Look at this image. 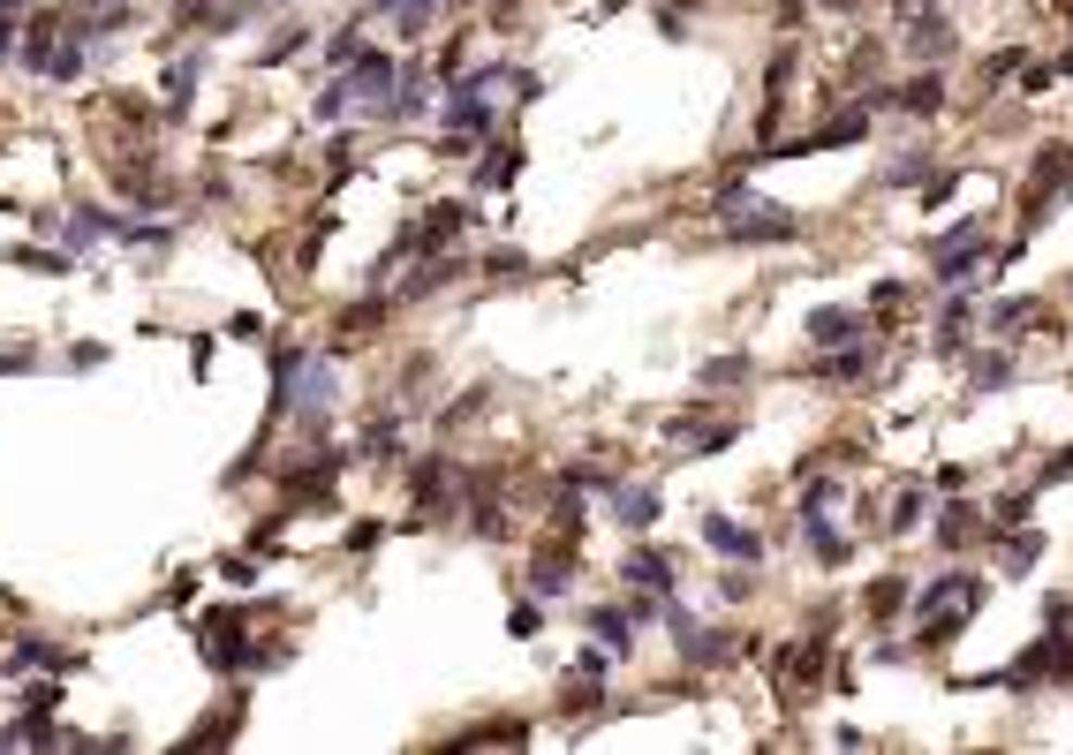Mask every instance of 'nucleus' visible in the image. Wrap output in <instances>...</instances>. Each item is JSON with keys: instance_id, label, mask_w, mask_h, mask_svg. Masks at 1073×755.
Masks as SVG:
<instances>
[{"instance_id": "obj_1", "label": "nucleus", "mask_w": 1073, "mask_h": 755, "mask_svg": "<svg viewBox=\"0 0 1073 755\" xmlns=\"http://www.w3.org/2000/svg\"><path fill=\"white\" fill-rule=\"evenodd\" d=\"M726 235L734 242H794V212L749 204V189H726Z\"/></svg>"}, {"instance_id": "obj_2", "label": "nucleus", "mask_w": 1073, "mask_h": 755, "mask_svg": "<svg viewBox=\"0 0 1073 755\" xmlns=\"http://www.w3.org/2000/svg\"><path fill=\"white\" fill-rule=\"evenodd\" d=\"M447 137H461V144L491 137V99H484V76H469V84L454 91V106H447Z\"/></svg>"}, {"instance_id": "obj_3", "label": "nucleus", "mask_w": 1073, "mask_h": 755, "mask_svg": "<svg viewBox=\"0 0 1073 755\" xmlns=\"http://www.w3.org/2000/svg\"><path fill=\"white\" fill-rule=\"evenodd\" d=\"M945 604H983V582H975V575H945V582H929L908 612H915V619H937Z\"/></svg>"}, {"instance_id": "obj_4", "label": "nucleus", "mask_w": 1073, "mask_h": 755, "mask_svg": "<svg viewBox=\"0 0 1073 755\" xmlns=\"http://www.w3.org/2000/svg\"><path fill=\"white\" fill-rule=\"evenodd\" d=\"M703 544H711V552H726V559H741V567H757V559H764V544H757L741 521H726V514H711V521H703Z\"/></svg>"}, {"instance_id": "obj_5", "label": "nucleus", "mask_w": 1073, "mask_h": 755, "mask_svg": "<svg viewBox=\"0 0 1073 755\" xmlns=\"http://www.w3.org/2000/svg\"><path fill=\"white\" fill-rule=\"evenodd\" d=\"M454 461H416L409 468V491H416V506H447V491H454V476H447Z\"/></svg>"}, {"instance_id": "obj_6", "label": "nucleus", "mask_w": 1073, "mask_h": 755, "mask_svg": "<svg viewBox=\"0 0 1073 755\" xmlns=\"http://www.w3.org/2000/svg\"><path fill=\"white\" fill-rule=\"evenodd\" d=\"M809 332H816V340H839V332L854 340V332H862V310H847V302H824V310H809Z\"/></svg>"}, {"instance_id": "obj_7", "label": "nucleus", "mask_w": 1073, "mask_h": 755, "mask_svg": "<svg viewBox=\"0 0 1073 755\" xmlns=\"http://www.w3.org/2000/svg\"><path fill=\"white\" fill-rule=\"evenodd\" d=\"M620 575H627V582H650V590H673V559H665V552H635Z\"/></svg>"}, {"instance_id": "obj_8", "label": "nucleus", "mask_w": 1073, "mask_h": 755, "mask_svg": "<svg viewBox=\"0 0 1073 755\" xmlns=\"http://www.w3.org/2000/svg\"><path fill=\"white\" fill-rule=\"evenodd\" d=\"M937 537H945V544L960 552L968 537H983V514H975V506H945V521H937Z\"/></svg>"}, {"instance_id": "obj_9", "label": "nucleus", "mask_w": 1073, "mask_h": 755, "mask_svg": "<svg viewBox=\"0 0 1073 755\" xmlns=\"http://www.w3.org/2000/svg\"><path fill=\"white\" fill-rule=\"evenodd\" d=\"M613 499H620V521H627V529H650V514H658V491H620V483H613Z\"/></svg>"}, {"instance_id": "obj_10", "label": "nucleus", "mask_w": 1073, "mask_h": 755, "mask_svg": "<svg viewBox=\"0 0 1073 755\" xmlns=\"http://www.w3.org/2000/svg\"><path fill=\"white\" fill-rule=\"evenodd\" d=\"M839 499H847V483H839V476H816V483L801 491V514H832Z\"/></svg>"}, {"instance_id": "obj_11", "label": "nucleus", "mask_w": 1073, "mask_h": 755, "mask_svg": "<svg viewBox=\"0 0 1073 755\" xmlns=\"http://www.w3.org/2000/svg\"><path fill=\"white\" fill-rule=\"evenodd\" d=\"M590 627H598V634L613 642V657H620V650H627V634H635V619H627V612H606V604L590 612Z\"/></svg>"}, {"instance_id": "obj_12", "label": "nucleus", "mask_w": 1073, "mask_h": 755, "mask_svg": "<svg viewBox=\"0 0 1073 755\" xmlns=\"http://www.w3.org/2000/svg\"><path fill=\"white\" fill-rule=\"evenodd\" d=\"M749 370H757L749 355H719V363H703V386H741Z\"/></svg>"}, {"instance_id": "obj_13", "label": "nucleus", "mask_w": 1073, "mask_h": 755, "mask_svg": "<svg viewBox=\"0 0 1073 755\" xmlns=\"http://www.w3.org/2000/svg\"><path fill=\"white\" fill-rule=\"evenodd\" d=\"M1006 378H1013V355H983V363L968 370V386H983V393H990V386H1006Z\"/></svg>"}, {"instance_id": "obj_14", "label": "nucleus", "mask_w": 1073, "mask_h": 755, "mask_svg": "<svg viewBox=\"0 0 1073 755\" xmlns=\"http://www.w3.org/2000/svg\"><path fill=\"white\" fill-rule=\"evenodd\" d=\"M915 521H922V499H915V491H908V499H900V506H893V529H900V537H908V529H915Z\"/></svg>"}, {"instance_id": "obj_15", "label": "nucleus", "mask_w": 1073, "mask_h": 755, "mask_svg": "<svg viewBox=\"0 0 1073 755\" xmlns=\"http://www.w3.org/2000/svg\"><path fill=\"white\" fill-rule=\"evenodd\" d=\"M908 106H915V114H937V76H922L915 91H908Z\"/></svg>"}, {"instance_id": "obj_16", "label": "nucleus", "mask_w": 1073, "mask_h": 755, "mask_svg": "<svg viewBox=\"0 0 1073 755\" xmlns=\"http://www.w3.org/2000/svg\"><path fill=\"white\" fill-rule=\"evenodd\" d=\"M507 627H514V634H537V627H545V612H537V604H514V619H507Z\"/></svg>"}, {"instance_id": "obj_17", "label": "nucleus", "mask_w": 1073, "mask_h": 755, "mask_svg": "<svg viewBox=\"0 0 1073 755\" xmlns=\"http://www.w3.org/2000/svg\"><path fill=\"white\" fill-rule=\"evenodd\" d=\"M900 590H908V582H877V597H870V604H877V612L893 619V612H900Z\"/></svg>"}, {"instance_id": "obj_18", "label": "nucleus", "mask_w": 1073, "mask_h": 755, "mask_svg": "<svg viewBox=\"0 0 1073 755\" xmlns=\"http://www.w3.org/2000/svg\"><path fill=\"white\" fill-rule=\"evenodd\" d=\"M386 8H401V0H371V15H386Z\"/></svg>"}, {"instance_id": "obj_19", "label": "nucleus", "mask_w": 1073, "mask_h": 755, "mask_svg": "<svg viewBox=\"0 0 1073 755\" xmlns=\"http://www.w3.org/2000/svg\"><path fill=\"white\" fill-rule=\"evenodd\" d=\"M1066 288H1073V280H1066Z\"/></svg>"}]
</instances>
